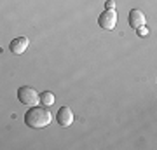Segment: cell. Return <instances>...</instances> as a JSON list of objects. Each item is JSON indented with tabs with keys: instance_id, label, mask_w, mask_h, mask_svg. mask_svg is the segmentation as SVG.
Here are the masks:
<instances>
[{
	"instance_id": "obj_1",
	"label": "cell",
	"mask_w": 157,
	"mask_h": 150,
	"mask_svg": "<svg viewBox=\"0 0 157 150\" xmlns=\"http://www.w3.org/2000/svg\"><path fill=\"white\" fill-rule=\"evenodd\" d=\"M52 122V115L49 110H45L42 106H30V110L25 113V124L32 129H42L47 128Z\"/></svg>"
},
{
	"instance_id": "obj_8",
	"label": "cell",
	"mask_w": 157,
	"mask_h": 150,
	"mask_svg": "<svg viewBox=\"0 0 157 150\" xmlns=\"http://www.w3.org/2000/svg\"><path fill=\"white\" fill-rule=\"evenodd\" d=\"M136 33L141 35V37H147V35H148V30H147L145 26H140V28H136Z\"/></svg>"
},
{
	"instance_id": "obj_6",
	"label": "cell",
	"mask_w": 157,
	"mask_h": 150,
	"mask_svg": "<svg viewBox=\"0 0 157 150\" xmlns=\"http://www.w3.org/2000/svg\"><path fill=\"white\" fill-rule=\"evenodd\" d=\"M128 23H129V26L131 28H140V26H145V14L140 11V9H133V11L129 12V17H128Z\"/></svg>"
},
{
	"instance_id": "obj_9",
	"label": "cell",
	"mask_w": 157,
	"mask_h": 150,
	"mask_svg": "<svg viewBox=\"0 0 157 150\" xmlns=\"http://www.w3.org/2000/svg\"><path fill=\"white\" fill-rule=\"evenodd\" d=\"M105 7H107V9H113V7H115V2H113V0H107V2H105Z\"/></svg>"
},
{
	"instance_id": "obj_2",
	"label": "cell",
	"mask_w": 157,
	"mask_h": 150,
	"mask_svg": "<svg viewBox=\"0 0 157 150\" xmlns=\"http://www.w3.org/2000/svg\"><path fill=\"white\" fill-rule=\"evenodd\" d=\"M17 98L26 106H35L40 103V94L33 87H28V86H23V87L17 89Z\"/></svg>"
},
{
	"instance_id": "obj_5",
	"label": "cell",
	"mask_w": 157,
	"mask_h": 150,
	"mask_svg": "<svg viewBox=\"0 0 157 150\" xmlns=\"http://www.w3.org/2000/svg\"><path fill=\"white\" fill-rule=\"evenodd\" d=\"M28 45H30V40L26 39V37H17V39H14L11 44H9V51H11L12 54L19 56L28 49Z\"/></svg>"
},
{
	"instance_id": "obj_4",
	"label": "cell",
	"mask_w": 157,
	"mask_h": 150,
	"mask_svg": "<svg viewBox=\"0 0 157 150\" xmlns=\"http://www.w3.org/2000/svg\"><path fill=\"white\" fill-rule=\"evenodd\" d=\"M56 122L63 128H70L73 122V112L70 106H61L56 113Z\"/></svg>"
},
{
	"instance_id": "obj_7",
	"label": "cell",
	"mask_w": 157,
	"mask_h": 150,
	"mask_svg": "<svg viewBox=\"0 0 157 150\" xmlns=\"http://www.w3.org/2000/svg\"><path fill=\"white\" fill-rule=\"evenodd\" d=\"M54 101H56V98H54V94H52L51 91H44V93L40 94V103H42V106L54 105Z\"/></svg>"
},
{
	"instance_id": "obj_3",
	"label": "cell",
	"mask_w": 157,
	"mask_h": 150,
	"mask_svg": "<svg viewBox=\"0 0 157 150\" xmlns=\"http://www.w3.org/2000/svg\"><path fill=\"white\" fill-rule=\"evenodd\" d=\"M98 25L103 30H113L117 26V12L113 9H107L105 12H101L100 17H98Z\"/></svg>"
}]
</instances>
